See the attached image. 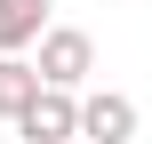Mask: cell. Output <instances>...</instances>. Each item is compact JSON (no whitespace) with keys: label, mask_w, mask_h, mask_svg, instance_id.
<instances>
[{"label":"cell","mask_w":152,"mask_h":144,"mask_svg":"<svg viewBox=\"0 0 152 144\" xmlns=\"http://www.w3.org/2000/svg\"><path fill=\"white\" fill-rule=\"evenodd\" d=\"M80 136L88 144H136V104H128L120 88L88 96V104H80Z\"/></svg>","instance_id":"cell-3"},{"label":"cell","mask_w":152,"mask_h":144,"mask_svg":"<svg viewBox=\"0 0 152 144\" xmlns=\"http://www.w3.org/2000/svg\"><path fill=\"white\" fill-rule=\"evenodd\" d=\"M48 32V0H0V56H24Z\"/></svg>","instance_id":"cell-4"},{"label":"cell","mask_w":152,"mask_h":144,"mask_svg":"<svg viewBox=\"0 0 152 144\" xmlns=\"http://www.w3.org/2000/svg\"><path fill=\"white\" fill-rule=\"evenodd\" d=\"M88 72H96V40H88V32H72V24L40 32V80H48V88H80Z\"/></svg>","instance_id":"cell-2"},{"label":"cell","mask_w":152,"mask_h":144,"mask_svg":"<svg viewBox=\"0 0 152 144\" xmlns=\"http://www.w3.org/2000/svg\"><path fill=\"white\" fill-rule=\"evenodd\" d=\"M16 136H24V144H72V136H80V96L40 80V96L16 112Z\"/></svg>","instance_id":"cell-1"},{"label":"cell","mask_w":152,"mask_h":144,"mask_svg":"<svg viewBox=\"0 0 152 144\" xmlns=\"http://www.w3.org/2000/svg\"><path fill=\"white\" fill-rule=\"evenodd\" d=\"M32 96H40V64H24V56H0V120H16Z\"/></svg>","instance_id":"cell-5"}]
</instances>
